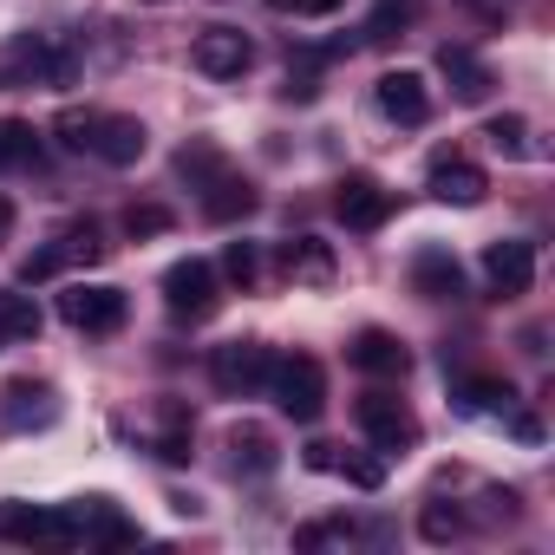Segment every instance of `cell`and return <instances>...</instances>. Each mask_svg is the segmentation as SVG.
<instances>
[{
  "mask_svg": "<svg viewBox=\"0 0 555 555\" xmlns=\"http://www.w3.org/2000/svg\"><path fill=\"white\" fill-rule=\"evenodd\" d=\"M86 151H92L99 164H112V170H131V164L151 151V131H144L138 118H125V112H92Z\"/></svg>",
  "mask_w": 555,
  "mask_h": 555,
  "instance_id": "cell-9",
  "label": "cell"
},
{
  "mask_svg": "<svg viewBox=\"0 0 555 555\" xmlns=\"http://www.w3.org/2000/svg\"><path fill=\"white\" fill-rule=\"evenodd\" d=\"M8 229H14V203H8V196H0V235H8Z\"/></svg>",
  "mask_w": 555,
  "mask_h": 555,
  "instance_id": "cell-40",
  "label": "cell"
},
{
  "mask_svg": "<svg viewBox=\"0 0 555 555\" xmlns=\"http://www.w3.org/2000/svg\"><path fill=\"white\" fill-rule=\"evenodd\" d=\"M0 535H8V542H27V548H66V542H79V522H73V509L8 503V509H0Z\"/></svg>",
  "mask_w": 555,
  "mask_h": 555,
  "instance_id": "cell-7",
  "label": "cell"
},
{
  "mask_svg": "<svg viewBox=\"0 0 555 555\" xmlns=\"http://www.w3.org/2000/svg\"><path fill=\"white\" fill-rule=\"evenodd\" d=\"M66 509H73V522H79V542H105V548L138 542V522H131V516H118V503H112V496H79V503H66Z\"/></svg>",
  "mask_w": 555,
  "mask_h": 555,
  "instance_id": "cell-16",
  "label": "cell"
},
{
  "mask_svg": "<svg viewBox=\"0 0 555 555\" xmlns=\"http://www.w3.org/2000/svg\"><path fill=\"white\" fill-rule=\"evenodd\" d=\"M170 229H177V216L164 203H131L125 209V235H170Z\"/></svg>",
  "mask_w": 555,
  "mask_h": 555,
  "instance_id": "cell-29",
  "label": "cell"
},
{
  "mask_svg": "<svg viewBox=\"0 0 555 555\" xmlns=\"http://www.w3.org/2000/svg\"><path fill=\"white\" fill-rule=\"evenodd\" d=\"M60 255H66V261H86V268H92V261L105 255V242H99V222H73V229L60 235Z\"/></svg>",
  "mask_w": 555,
  "mask_h": 555,
  "instance_id": "cell-30",
  "label": "cell"
},
{
  "mask_svg": "<svg viewBox=\"0 0 555 555\" xmlns=\"http://www.w3.org/2000/svg\"><path fill=\"white\" fill-rule=\"evenodd\" d=\"M21 340H40V308L27 295H0V353Z\"/></svg>",
  "mask_w": 555,
  "mask_h": 555,
  "instance_id": "cell-24",
  "label": "cell"
},
{
  "mask_svg": "<svg viewBox=\"0 0 555 555\" xmlns=\"http://www.w3.org/2000/svg\"><path fill=\"white\" fill-rule=\"evenodd\" d=\"M151 8H157V0H151Z\"/></svg>",
  "mask_w": 555,
  "mask_h": 555,
  "instance_id": "cell-41",
  "label": "cell"
},
{
  "mask_svg": "<svg viewBox=\"0 0 555 555\" xmlns=\"http://www.w3.org/2000/svg\"><path fill=\"white\" fill-rule=\"evenodd\" d=\"M399 27H412V0H386V8L366 21V40H399Z\"/></svg>",
  "mask_w": 555,
  "mask_h": 555,
  "instance_id": "cell-31",
  "label": "cell"
},
{
  "mask_svg": "<svg viewBox=\"0 0 555 555\" xmlns=\"http://www.w3.org/2000/svg\"><path fill=\"white\" fill-rule=\"evenodd\" d=\"M464 8H477V14H483V21H503V14H509V8H516V0H464Z\"/></svg>",
  "mask_w": 555,
  "mask_h": 555,
  "instance_id": "cell-38",
  "label": "cell"
},
{
  "mask_svg": "<svg viewBox=\"0 0 555 555\" xmlns=\"http://www.w3.org/2000/svg\"><path fill=\"white\" fill-rule=\"evenodd\" d=\"M0 425H8V431L60 425V392L47 379H8V386H0Z\"/></svg>",
  "mask_w": 555,
  "mask_h": 555,
  "instance_id": "cell-10",
  "label": "cell"
},
{
  "mask_svg": "<svg viewBox=\"0 0 555 555\" xmlns=\"http://www.w3.org/2000/svg\"><path fill=\"white\" fill-rule=\"evenodd\" d=\"M438 73L451 79V99H457V105H483L490 86H496V73H490L470 47H444V53H438Z\"/></svg>",
  "mask_w": 555,
  "mask_h": 555,
  "instance_id": "cell-17",
  "label": "cell"
},
{
  "mask_svg": "<svg viewBox=\"0 0 555 555\" xmlns=\"http://www.w3.org/2000/svg\"><path fill=\"white\" fill-rule=\"evenodd\" d=\"M40 164V131L27 118H0V170H27Z\"/></svg>",
  "mask_w": 555,
  "mask_h": 555,
  "instance_id": "cell-25",
  "label": "cell"
},
{
  "mask_svg": "<svg viewBox=\"0 0 555 555\" xmlns=\"http://www.w3.org/2000/svg\"><path fill=\"white\" fill-rule=\"evenodd\" d=\"M73 73H79V53L66 40H53V34H21L8 47V60H0V86L8 79H21V86H73Z\"/></svg>",
  "mask_w": 555,
  "mask_h": 555,
  "instance_id": "cell-2",
  "label": "cell"
},
{
  "mask_svg": "<svg viewBox=\"0 0 555 555\" xmlns=\"http://www.w3.org/2000/svg\"><path fill=\"white\" fill-rule=\"evenodd\" d=\"M229 451H235V477H268L274 464H282V451H274V438L261 425H235L229 431Z\"/></svg>",
  "mask_w": 555,
  "mask_h": 555,
  "instance_id": "cell-21",
  "label": "cell"
},
{
  "mask_svg": "<svg viewBox=\"0 0 555 555\" xmlns=\"http://www.w3.org/2000/svg\"><path fill=\"white\" fill-rule=\"evenodd\" d=\"M274 14H295V21H327V14H340L347 0H268Z\"/></svg>",
  "mask_w": 555,
  "mask_h": 555,
  "instance_id": "cell-35",
  "label": "cell"
},
{
  "mask_svg": "<svg viewBox=\"0 0 555 555\" xmlns=\"http://www.w3.org/2000/svg\"><path fill=\"white\" fill-rule=\"evenodd\" d=\"M483 190H490V177H483L477 164H464V157H431V196H438V203L477 209V203H483Z\"/></svg>",
  "mask_w": 555,
  "mask_h": 555,
  "instance_id": "cell-18",
  "label": "cell"
},
{
  "mask_svg": "<svg viewBox=\"0 0 555 555\" xmlns=\"http://www.w3.org/2000/svg\"><path fill=\"white\" fill-rule=\"evenodd\" d=\"M268 366H274V353H268L261 340H222V347L209 353V379H216L222 399L261 392V386H268Z\"/></svg>",
  "mask_w": 555,
  "mask_h": 555,
  "instance_id": "cell-5",
  "label": "cell"
},
{
  "mask_svg": "<svg viewBox=\"0 0 555 555\" xmlns=\"http://www.w3.org/2000/svg\"><path fill=\"white\" fill-rule=\"evenodd\" d=\"M53 131H60V144H66V151H86V131H92V112H60V125H53Z\"/></svg>",
  "mask_w": 555,
  "mask_h": 555,
  "instance_id": "cell-36",
  "label": "cell"
},
{
  "mask_svg": "<svg viewBox=\"0 0 555 555\" xmlns=\"http://www.w3.org/2000/svg\"><path fill=\"white\" fill-rule=\"evenodd\" d=\"M248 209H255V183H248V177L216 170V177L203 183V216H209V222H242Z\"/></svg>",
  "mask_w": 555,
  "mask_h": 555,
  "instance_id": "cell-20",
  "label": "cell"
},
{
  "mask_svg": "<svg viewBox=\"0 0 555 555\" xmlns=\"http://www.w3.org/2000/svg\"><path fill=\"white\" fill-rule=\"evenodd\" d=\"M457 405L464 412H509L516 405V386L496 379V373H470V379H457Z\"/></svg>",
  "mask_w": 555,
  "mask_h": 555,
  "instance_id": "cell-22",
  "label": "cell"
},
{
  "mask_svg": "<svg viewBox=\"0 0 555 555\" xmlns=\"http://www.w3.org/2000/svg\"><path fill=\"white\" fill-rule=\"evenodd\" d=\"M308 464L314 470H334V444H308Z\"/></svg>",
  "mask_w": 555,
  "mask_h": 555,
  "instance_id": "cell-39",
  "label": "cell"
},
{
  "mask_svg": "<svg viewBox=\"0 0 555 555\" xmlns=\"http://www.w3.org/2000/svg\"><path fill=\"white\" fill-rule=\"evenodd\" d=\"M216 274H229L235 288H255V274H261V248H255V242H229Z\"/></svg>",
  "mask_w": 555,
  "mask_h": 555,
  "instance_id": "cell-28",
  "label": "cell"
},
{
  "mask_svg": "<svg viewBox=\"0 0 555 555\" xmlns=\"http://www.w3.org/2000/svg\"><path fill=\"white\" fill-rule=\"evenodd\" d=\"M483 138H490V151H503V157H529V151H535V144H529V118H516V112L490 118Z\"/></svg>",
  "mask_w": 555,
  "mask_h": 555,
  "instance_id": "cell-26",
  "label": "cell"
},
{
  "mask_svg": "<svg viewBox=\"0 0 555 555\" xmlns=\"http://www.w3.org/2000/svg\"><path fill=\"white\" fill-rule=\"evenodd\" d=\"M334 216H340L347 229L373 235V229H386V216H392V190H386L379 177H366V170H347V177L334 183Z\"/></svg>",
  "mask_w": 555,
  "mask_h": 555,
  "instance_id": "cell-8",
  "label": "cell"
},
{
  "mask_svg": "<svg viewBox=\"0 0 555 555\" xmlns=\"http://www.w3.org/2000/svg\"><path fill=\"white\" fill-rule=\"evenodd\" d=\"M353 418H360V431L373 438V451H412L418 444V412L405 405V399H392V392H366L360 405H353Z\"/></svg>",
  "mask_w": 555,
  "mask_h": 555,
  "instance_id": "cell-6",
  "label": "cell"
},
{
  "mask_svg": "<svg viewBox=\"0 0 555 555\" xmlns=\"http://www.w3.org/2000/svg\"><path fill=\"white\" fill-rule=\"evenodd\" d=\"M373 99H379V112H386L392 125H425V118H431V92H425V73H412V66H399V73H379Z\"/></svg>",
  "mask_w": 555,
  "mask_h": 555,
  "instance_id": "cell-13",
  "label": "cell"
},
{
  "mask_svg": "<svg viewBox=\"0 0 555 555\" xmlns=\"http://www.w3.org/2000/svg\"><path fill=\"white\" fill-rule=\"evenodd\" d=\"M334 470H340L347 483H360V490H379V483H386V464H379V457H334Z\"/></svg>",
  "mask_w": 555,
  "mask_h": 555,
  "instance_id": "cell-33",
  "label": "cell"
},
{
  "mask_svg": "<svg viewBox=\"0 0 555 555\" xmlns=\"http://www.w3.org/2000/svg\"><path fill=\"white\" fill-rule=\"evenodd\" d=\"M412 288L425 301H464V268H457V255L444 242H425L412 255Z\"/></svg>",
  "mask_w": 555,
  "mask_h": 555,
  "instance_id": "cell-15",
  "label": "cell"
},
{
  "mask_svg": "<svg viewBox=\"0 0 555 555\" xmlns=\"http://www.w3.org/2000/svg\"><path fill=\"white\" fill-rule=\"evenodd\" d=\"M509 431H516L522 444H535V438H542V418H535V412H516V405H509Z\"/></svg>",
  "mask_w": 555,
  "mask_h": 555,
  "instance_id": "cell-37",
  "label": "cell"
},
{
  "mask_svg": "<svg viewBox=\"0 0 555 555\" xmlns=\"http://www.w3.org/2000/svg\"><path fill=\"white\" fill-rule=\"evenodd\" d=\"M282 274L288 282H308V288H327L334 282V248L321 235H295V242H282Z\"/></svg>",
  "mask_w": 555,
  "mask_h": 555,
  "instance_id": "cell-19",
  "label": "cell"
},
{
  "mask_svg": "<svg viewBox=\"0 0 555 555\" xmlns=\"http://www.w3.org/2000/svg\"><path fill=\"white\" fill-rule=\"evenodd\" d=\"M261 392H274V405H282L295 425H314L327 412V373H321L314 353H282V360L268 366V386Z\"/></svg>",
  "mask_w": 555,
  "mask_h": 555,
  "instance_id": "cell-1",
  "label": "cell"
},
{
  "mask_svg": "<svg viewBox=\"0 0 555 555\" xmlns=\"http://www.w3.org/2000/svg\"><path fill=\"white\" fill-rule=\"evenodd\" d=\"M483 274H490L496 295H529V282H535V242H522V235L490 242L483 248Z\"/></svg>",
  "mask_w": 555,
  "mask_h": 555,
  "instance_id": "cell-12",
  "label": "cell"
},
{
  "mask_svg": "<svg viewBox=\"0 0 555 555\" xmlns=\"http://www.w3.org/2000/svg\"><path fill=\"white\" fill-rule=\"evenodd\" d=\"M418 529H425V542H451V535L464 529V516H457V509H444V503H425Z\"/></svg>",
  "mask_w": 555,
  "mask_h": 555,
  "instance_id": "cell-34",
  "label": "cell"
},
{
  "mask_svg": "<svg viewBox=\"0 0 555 555\" xmlns=\"http://www.w3.org/2000/svg\"><path fill=\"white\" fill-rule=\"evenodd\" d=\"M125 314H131V301H125V288H112V282H73V288L60 295V321L79 327V334H118Z\"/></svg>",
  "mask_w": 555,
  "mask_h": 555,
  "instance_id": "cell-4",
  "label": "cell"
},
{
  "mask_svg": "<svg viewBox=\"0 0 555 555\" xmlns=\"http://www.w3.org/2000/svg\"><path fill=\"white\" fill-rule=\"evenodd\" d=\"M66 268V255H60V242H47V248H34L27 261H21V282L34 288V282H53V274Z\"/></svg>",
  "mask_w": 555,
  "mask_h": 555,
  "instance_id": "cell-32",
  "label": "cell"
},
{
  "mask_svg": "<svg viewBox=\"0 0 555 555\" xmlns=\"http://www.w3.org/2000/svg\"><path fill=\"white\" fill-rule=\"evenodd\" d=\"M196 73H209V79H242L248 66H255V40L248 34H235V27H209V34H196Z\"/></svg>",
  "mask_w": 555,
  "mask_h": 555,
  "instance_id": "cell-11",
  "label": "cell"
},
{
  "mask_svg": "<svg viewBox=\"0 0 555 555\" xmlns=\"http://www.w3.org/2000/svg\"><path fill=\"white\" fill-rule=\"evenodd\" d=\"M164 308L177 314V321H209L216 308H222V274H216V261H203V255H183V261H170L164 268Z\"/></svg>",
  "mask_w": 555,
  "mask_h": 555,
  "instance_id": "cell-3",
  "label": "cell"
},
{
  "mask_svg": "<svg viewBox=\"0 0 555 555\" xmlns=\"http://www.w3.org/2000/svg\"><path fill=\"white\" fill-rule=\"evenodd\" d=\"M157 457H164V464H190V412H183V405H164Z\"/></svg>",
  "mask_w": 555,
  "mask_h": 555,
  "instance_id": "cell-27",
  "label": "cell"
},
{
  "mask_svg": "<svg viewBox=\"0 0 555 555\" xmlns=\"http://www.w3.org/2000/svg\"><path fill=\"white\" fill-rule=\"evenodd\" d=\"M216 170H229V157H222V144H216V138H190V144L177 151V177H183L190 190H203Z\"/></svg>",
  "mask_w": 555,
  "mask_h": 555,
  "instance_id": "cell-23",
  "label": "cell"
},
{
  "mask_svg": "<svg viewBox=\"0 0 555 555\" xmlns=\"http://www.w3.org/2000/svg\"><path fill=\"white\" fill-rule=\"evenodd\" d=\"M347 360H353L360 373H373V379H405V373H412V347H405L399 334H386V327H360L353 347H347Z\"/></svg>",
  "mask_w": 555,
  "mask_h": 555,
  "instance_id": "cell-14",
  "label": "cell"
}]
</instances>
